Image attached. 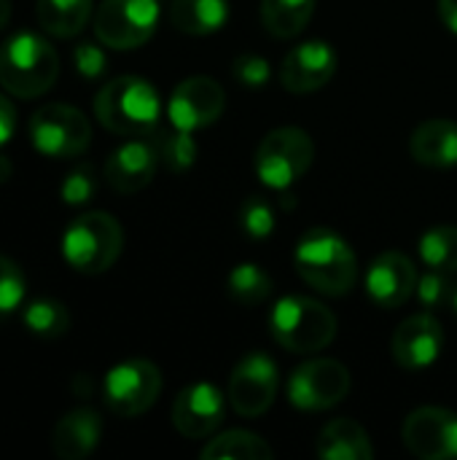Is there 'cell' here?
Returning <instances> with one entry per match:
<instances>
[{
  "label": "cell",
  "mask_w": 457,
  "mask_h": 460,
  "mask_svg": "<svg viewBox=\"0 0 457 460\" xmlns=\"http://www.w3.org/2000/svg\"><path fill=\"white\" fill-rule=\"evenodd\" d=\"M296 272L326 296H345L356 288L358 259L347 240L326 226L310 229L296 245Z\"/></svg>",
  "instance_id": "obj_1"
},
{
  "label": "cell",
  "mask_w": 457,
  "mask_h": 460,
  "mask_svg": "<svg viewBox=\"0 0 457 460\" xmlns=\"http://www.w3.org/2000/svg\"><path fill=\"white\" fill-rule=\"evenodd\" d=\"M162 102L156 89L140 75L110 78L94 97L97 121L124 137H143L159 127Z\"/></svg>",
  "instance_id": "obj_2"
},
{
  "label": "cell",
  "mask_w": 457,
  "mask_h": 460,
  "mask_svg": "<svg viewBox=\"0 0 457 460\" xmlns=\"http://www.w3.org/2000/svg\"><path fill=\"white\" fill-rule=\"evenodd\" d=\"M59 75V57L54 46L30 30L13 32L0 46V86L19 97L32 100L46 94Z\"/></svg>",
  "instance_id": "obj_3"
},
{
  "label": "cell",
  "mask_w": 457,
  "mask_h": 460,
  "mask_svg": "<svg viewBox=\"0 0 457 460\" xmlns=\"http://www.w3.org/2000/svg\"><path fill=\"white\" fill-rule=\"evenodd\" d=\"M275 342L291 353H318L337 337L334 313L310 296H283L269 315Z\"/></svg>",
  "instance_id": "obj_4"
},
{
  "label": "cell",
  "mask_w": 457,
  "mask_h": 460,
  "mask_svg": "<svg viewBox=\"0 0 457 460\" xmlns=\"http://www.w3.org/2000/svg\"><path fill=\"white\" fill-rule=\"evenodd\" d=\"M124 248V232L121 224L102 210H92L78 216L62 237V253L65 261L83 275H100L108 272Z\"/></svg>",
  "instance_id": "obj_5"
},
{
  "label": "cell",
  "mask_w": 457,
  "mask_h": 460,
  "mask_svg": "<svg viewBox=\"0 0 457 460\" xmlns=\"http://www.w3.org/2000/svg\"><path fill=\"white\" fill-rule=\"evenodd\" d=\"M312 137L299 127L272 129L256 148V175L275 191H288L312 164Z\"/></svg>",
  "instance_id": "obj_6"
},
{
  "label": "cell",
  "mask_w": 457,
  "mask_h": 460,
  "mask_svg": "<svg viewBox=\"0 0 457 460\" xmlns=\"http://www.w3.org/2000/svg\"><path fill=\"white\" fill-rule=\"evenodd\" d=\"M30 140L38 154L51 159H70L89 148L92 127L89 119L65 102L43 105L30 119Z\"/></svg>",
  "instance_id": "obj_7"
},
{
  "label": "cell",
  "mask_w": 457,
  "mask_h": 460,
  "mask_svg": "<svg viewBox=\"0 0 457 460\" xmlns=\"http://www.w3.org/2000/svg\"><path fill=\"white\" fill-rule=\"evenodd\" d=\"M162 394V372L145 358H129L116 364L102 383L105 404L119 418H137L154 407Z\"/></svg>",
  "instance_id": "obj_8"
},
{
  "label": "cell",
  "mask_w": 457,
  "mask_h": 460,
  "mask_svg": "<svg viewBox=\"0 0 457 460\" xmlns=\"http://www.w3.org/2000/svg\"><path fill=\"white\" fill-rule=\"evenodd\" d=\"M159 24L156 0H102L94 13V35L108 49H137Z\"/></svg>",
  "instance_id": "obj_9"
},
{
  "label": "cell",
  "mask_w": 457,
  "mask_h": 460,
  "mask_svg": "<svg viewBox=\"0 0 457 460\" xmlns=\"http://www.w3.org/2000/svg\"><path fill=\"white\" fill-rule=\"evenodd\" d=\"M350 394V372L334 358H312L288 380V399L296 410L321 412L345 402Z\"/></svg>",
  "instance_id": "obj_10"
},
{
  "label": "cell",
  "mask_w": 457,
  "mask_h": 460,
  "mask_svg": "<svg viewBox=\"0 0 457 460\" xmlns=\"http://www.w3.org/2000/svg\"><path fill=\"white\" fill-rule=\"evenodd\" d=\"M280 375L277 364L267 353H248L242 356L229 377V402L232 410L242 418H259L264 415L277 396Z\"/></svg>",
  "instance_id": "obj_11"
},
{
  "label": "cell",
  "mask_w": 457,
  "mask_h": 460,
  "mask_svg": "<svg viewBox=\"0 0 457 460\" xmlns=\"http://www.w3.org/2000/svg\"><path fill=\"white\" fill-rule=\"evenodd\" d=\"M401 439L404 447L417 458H457V412L444 407H420L404 420Z\"/></svg>",
  "instance_id": "obj_12"
},
{
  "label": "cell",
  "mask_w": 457,
  "mask_h": 460,
  "mask_svg": "<svg viewBox=\"0 0 457 460\" xmlns=\"http://www.w3.org/2000/svg\"><path fill=\"white\" fill-rule=\"evenodd\" d=\"M224 108H226L224 86L210 75H191L175 86L167 102V116L172 127L194 132L218 121Z\"/></svg>",
  "instance_id": "obj_13"
},
{
  "label": "cell",
  "mask_w": 457,
  "mask_h": 460,
  "mask_svg": "<svg viewBox=\"0 0 457 460\" xmlns=\"http://www.w3.org/2000/svg\"><path fill=\"white\" fill-rule=\"evenodd\" d=\"M337 51L326 40H304L294 46L280 62V84L291 94H312L323 89L337 73Z\"/></svg>",
  "instance_id": "obj_14"
},
{
  "label": "cell",
  "mask_w": 457,
  "mask_h": 460,
  "mask_svg": "<svg viewBox=\"0 0 457 460\" xmlns=\"http://www.w3.org/2000/svg\"><path fill=\"white\" fill-rule=\"evenodd\" d=\"M224 423V394L213 383H194L172 402V426L186 439H207Z\"/></svg>",
  "instance_id": "obj_15"
},
{
  "label": "cell",
  "mask_w": 457,
  "mask_h": 460,
  "mask_svg": "<svg viewBox=\"0 0 457 460\" xmlns=\"http://www.w3.org/2000/svg\"><path fill=\"white\" fill-rule=\"evenodd\" d=\"M444 350V332L442 323L431 313L409 315L391 340V353L401 369L420 372L428 369Z\"/></svg>",
  "instance_id": "obj_16"
},
{
  "label": "cell",
  "mask_w": 457,
  "mask_h": 460,
  "mask_svg": "<svg viewBox=\"0 0 457 460\" xmlns=\"http://www.w3.org/2000/svg\"><path fill=\"white\" fill-rule=\"evenodd\" d=\"M366 291L377 307L396 310L417 291V270L404 253L388 251L372 261L366 272Z\"/></svg>",
  "instance_id": "obj_17"
},
{
  "label": "cell",
  "mask_w": 457,
  "mask_h": 460,
  "mask_svg": "<svg viewBox=\"0 0 457 460\" xmlns=\"http://www.w3.org/2000/svg\"><path fill=\"white\" fill-rule=\"evenodd\" d=\"M159 167V154L151 140H129L119 146L105 162V181L119 194L143 191Z\"/></svg>",
  "instance_id": "obj_18"
},
{
  "label": "cell",
  "mask_w": 457,
  "mask_h": 460,
  "mask_svg": "<svg viewBox=\"0 0 457 460\" xmlns=\"http://www.w3.org/2000/svg\"><path fill=\"white\" fill-rule=\"evenodd\" d=\"M102 437V418L94 410H73L67 412L51 434V450L62 460H83L94 453Z\"/></svg>",
  "instance_id": "obj_19"
},
{
  "label": "cell",
  "mask_w": 457,
  "mask_h": 460,
  "mask_svg": "<svg viewBox=\"0 0 457 460\" xmlns=\"http://www.w3.org/2000/svg\"><path fill=\"white\" fill-rule=\"evenodd\" d=\"M412 159L423 167H455L457 124L450 119H428L409 137Z\"/></svg>",
  "instance_id": "obj_20"
},
{
  "label": "cell",
  "mask_w": 457,
  "mask_h": 460,
  "mask_svg": "<svg viewBox=\"0 0 457 460\" xmlns=\"http://www.w3.org/2000/svg\"><path fill=\"white\" fill-rule=\"evenodd\" d=\"M318 456L323 460H372L374 447L361 423L337 418L323 426L318 437Z\"/></svg>",
  "instance_id": "obj_21"
},
{
  "label": "cell",
  "mask_w": 457,
  "mask_h": 460,
  "mask_svg": "<svg viewBox=\"0 0 457 460\" xmlns=\"http://www.w3.org/2000/svg\"><path fill=\"white\" fill-rule=\"evenodd\" d=\"M229 19L226 0H175L170 8V22L186 35H213Z\"/></svg>",
  "instance_id": "obj_22"
},
{
  "label": "cell",
  "mask_w": 457,
  "mask_h": 460,
  "mask_svg": "<svg viewBox=\"0 0 457 460\" xmlns=\"http://www.w3.org/2000/svg\"><path fill=\"white\" fill-rule=\"evenodd\" d=\"M35 16L40 30L48 35L73 38L86 27L92 16V0H38Z\"/></svg>",
  "instance_id": "obj_23"
},
{
  "label": "cell",
  "mask_w": 457,
  "mask_h": 460,
  "mask_svg": "<svg viewBox=\"0 0 457 460\" xmlns=\"http://www.w3.org/2000/svg\"><path fill=\"white\" fill-rule=\"evenodd\" d=\"M318 0H261V22L275 38H296L312 19Z\"/></svg>",
  "instance_id": "obj_24"
},
{
  "label": "cell",
  "mask_w": 457,
  "mask_h": 460,
  "mask_svg": "<svg viewBox=\"0 0 457 460\" xmlns=\"http://www.w3.org/2000/svg\"><path fill=\"white\" fill-rule=\"evenodd\" d=\"M275 450L250 431H226L207 442L202 460H269Z\"/></svg>",
  "instance_id": "obj_25"
},
{
  "label": "cell",
  "mask_w": 457,
  "mask_h": 460,
  "mask_svg": "<svg viewBox=\"0 0 457 460\" xmlns=\"http://www.w3.org/2000/svg\"><path fill=\"white\" fill-rule=\"evenodd\" d=\"M24 329L40 340H57L65 337L70 329V313L62 302L57 299H35L27 305L24 315Z\"/></svg>",
  "instance_id": "obj_26"
},
{
  "label": "cell",
  "mask_w": 457,
  "mask_h": 460,
  "mask_svg": "<svg viewBox=\"0 0 457 460\" xmlns=\"http://www.w3.org/2000/svg\"><path fill=\"white\" fill-rule=\"evenodd\" d=\"M154 148L159 154V162L167 167V170H175V172H183L194 164L197 159V143L191 137V132L186 129H178V127H170V129H154Z\"/></svg>",
  "instance_id": "obj_27"
},
{
  "label": "cell",
  "mask_w": 457,
  "mask_h": 460,
  "mask_svg": "<svg viewBox=\"0 0 457 460\" xmlns=\"http://www.w3.org/2000/svg\"><path fill=\"white\" fill-rule=\"evenodd\" d=\"M420 259L428 270L457 272V226L442 224L428 229L420 240Z\"/></svg>",
  "instance_id": "obj_28"
},
{
  "label": "cell",
  "mask_w": 457,
  "mask_h": 460,
  "mask_svg": "<svg viewBox=\"0 0 457 460\" xmlns=\"http://www.w3.org/2000/svg\"><path fill=\"white\" fill-rule=\"evenodd\" d=\"M226 291L240 305H261L272 296V280L259 264H237L226 280Z\"/></svg>",
  "instance_id": "obj_29"
},
{
  "label": "cell",
  "mask_w": 457,
  "mask_h": 460,
  "mask_svg": "<svg viewBox=\"0 0 457 460\" xmlns=\"http://www.w3.org/2000/svg\"><path fill=\"white\" fill-rule=\"evenodd\" d=\"M240 226L248 237L264 240L275 229V210L264 197H248L240 208Z\"/></svg>",
  "instance_id": "obj_30"
},
{
  "label": "cell",
  "mask_w": 457,
  "mask_h": 460,
  "mask_svg": "<svg viewBox=\"0 0 457 460\" xmlns=\"http://www.w3.org/2000/svg\"><path fill=\"white\" fill-rule=\"evenodd\" d=\"M22 299H24V275H22V270L11 259L0 256V315L13 313L22 305Z\"/></svg>",
  "instance_id": "obj_31"
},
{
  "label": "cell",
  "mask_w": 457,
  "mask_h": 460,
  "mask_svg": "<svg viewBox=\"0 0 457 460\" xmlns=\"http://www.w3.org/2000/svg\"><path fill=\"white\" fill-rule=\"evenodd\" d=\"M94 191H97V178H94V170H92L89 164H78V167L62 181V189H59L62 199H65L67 205H73V208L86 205V202L94 197Z\"/></svg>",
  "instance_id": "obj_32"
},
{
  "label": "cell",
  "mask_w": 457,
  "mask_h": 460,
  "mask_svg": "<svg viewBox=\"0 0 457 460\" xmlns=\"http://www.w3.org/2000/svg\"><path fill=\"white\" fill-rule=\"evenodd\" d=\"M453 294V283L447 278V272L431 270L428 275H423L417 280V299L423 302L426 310H436V307H447Z\"/></svg>",
  "instance_id": "obj_33"
},
{
  "label": "cell",
  "mask_w": 457,
  "mask_h": 460,
  "mask_svg": "<svg viewBox=\"0 0 457 460\" xmlns=\"http://www.w3.org/2000/svg\"><path fill=\"white\" fill-rule=\"evenodd\" d=\"M234 75L237 81H242L245 86H261L269 81V62L261 59L259 54H242L234 59Z\"/></svg>",
  "instance_id": "obj_34"
},
{
  "label": "cell",
  "mask_w": 457,
  "mask_h": 460,
  "mask_svg": "<svg viewBox=\"0 0 457 460\" xmlns=\"http://www.w3.org/2000/svg\"><path fill=\"white\" fill-rule=\"evenodd\" d=\"M73 65L75 70L83 75V78H100L108 59H105V51L94 43H81L75 51H73Z\"/></svg>",
  "instance_id": "obj_35"
},
{
  "label": "cell",
  "mask_w": 457,
  "mask_h": 460,
  "mask_svg": "<svg viewBox=\"0 0 457 460\" xmlns=\"http://www.w3.org/2000/svg\"><path fill=\"white\" fill-rule=\"evenodd\" d=\"M16 129V111H13V102L0 94V146L8 143V137L13 135Z\"/></svg>",
  "instance_id": "obj_36"
},
{
  "label": "cell",
  "mask_w": 457,
  "mask_h": 460,
  "mask_svg": "<svg viewBox=\"0 0 457 460\" xmlns=\"http://www.w3.org/2000/svg\"><path fill=\"white\" fill-rule=\"evenodd\" d=\"M439 13L450 32L457 35V0H439Z\"/></svg>",
  "instance_id": "obj_37"
},
{
  "label": "cell",
  "mask_w": 457,
  "mask_h": 460,
  "mask_svg": "<svg viewBox=\"0 0 457 460\" xmlns=\"http://www.w3.org/2000/svg\"><path fill=\"white\" fill-rule=\"evenodd\" d=\"M11 172H13V167H11L8 156H3V154H0V183H5V181L11 178Z\"/></svg>",
  "instance_id": "obj_38"
},
{
  "label": "cell",
  "mask_w": 457,
  "mask_h": 460,
  "mask_svg": "<svg viewBox=\"0 0 457 460\" xmlns=\"http://www.w3.org/2000/svg\"><path fill=\"white\" fill-rule=\"evenodd\" d=\"M11 19V0H0V30L8 24Z\"/></svg>",
  "instance_id": "obj_39"
},
{
  "label": "cell",
  "mask_w": 457,
  "mask_h": 460,
  "mask_svg": "<svg viewBox=\"0 0 457 460\" xmlns=\"http://www.w3.org/2000/svg\"><path fill=\"white\" fill-rule=\"evenodd\" d=\"M447 307L453 310L457 315V286H453V294H450V302H447Z\"/></svg>",
  "instance_id": "obj_40"
}]
</instances>
